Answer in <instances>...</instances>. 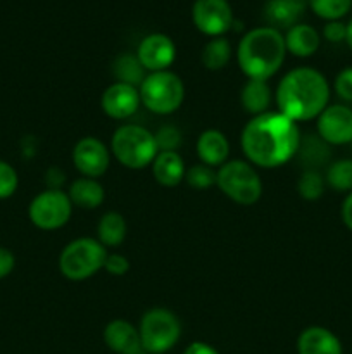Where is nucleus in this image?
<instances>
[{
  "mask_svg": "<svg viewBox=\"0 0 352 354\" xmlns=\"http://www.w3.org/2000/svg\"><path fill=\"white\" fill-rule=\"evenodd\" d=\"M302 137L295 121L285 114L268 113L252 116L240 135L245 158L259 168H280L293 159Z\"/></svg>",
  "mask_w": 352,
  "mask_h": 354,
  "instance_id": "obj_1",
  "label": "nucleus"
},
{
  "mask_svg": "<svg viewBox=\"0 0 352 354\" xmlns=\"http://www.w3.org/2000/svg\"><path fill=\"white\" fill-rule=\"evenodd\" d=\"M275 99L278 113L295 123L311 121L328 107L330 85L323 73L309 66H300L290 69L280 80Z\"/></svg>",
  "mask_w": 352,
  "mask_h": 354,
  "instance_id": "obj_2",
  "label": "nucleus"
},
{
  "mask_svg": "<svg viewBox=\"0 0 352 354\" xmlns=\"http://www.w3.org/2000/svg\"><path fill=\"white\" fill-rule=\"evenodd\" d=\"M285 55V37L271 26H261L247 31L237 48L240 71L248 80H262V82H268L280 71Z\"/></svg>",
  "mask_w": 352,
  "mask_h": 354,
  "instance_id": "obj_3",
  "label": "nucleus"
},
{
  "mask_svg": "<svg viewBox=\"0 0 352 354\" xmlns=\"http://www.w3.org/2000/svg\"><path fill=\"white\" fill-rule=\"evenodd\" d=\"M110 152L128 169L152 166L159 154L155 135L140 124H123L110 138Z\"/></svg>",
  "mask_w": 352,
  "mask_h": 354,
  "instance_id": "obj_4",
  "label": "nucleus"
},
{
  "mask_svg": "<svg viewBox=\"0 0 352 354\" xmlns=\"http://www.w3.org/2000/svg\"><path fill=\"white\" fill-rule=\"evenodd\" d=\"M107 254H109L107 249L97 239H75L61 251L59 270L64 279L72 280V282H83L104 270Z\"/></svg>",
  "mask_w": 352,
  "mask_h": 354,
  "instance_id": "obj_5",
  "label": "nucleus"
},
{
  "mask_svg": "<svg viewBox=\"0 0 352 354\" xmlns=\"http://www.w3.org/2000/svg\"><path fill=\"white\" fill-rule=\"evenodd\" d=\"M216 185L228 199L240 206H252L262 196L261 176L251 162L242 159H231L217 168Z\"/></svg>",
  "mask_w": 352,
  "mask_h": 354,
  "instance_id": "obj_6",
  "label": "nucleus"
},
{
  "mask_svg": "<svg viewBox=\"0 0 352 354\" xmlns=\"http://www.w3.org/2000/svg\"><path fill=\"white\" fill-rule=\"evenodd\" d=\"M140 100L150 113L168 116L176 113L185 99V85L176 73L157 71L148 73L138 86Z\"/></svg>",
  "mask_w": 352,
  "mask_h": 354,
  "instance_id": "obj_7",
  "label": "nucleus"
},
{
  "mask_svg": "<svg viewBox=\"0 0 352 354\" xmlns=\"http://www.w3.org/2000/svg\"><path fill=\"white\" fill-rule=\"evenodd\" d=\"M138 335L148 354H164L175 348L182 337V324L173 311L152 308L141 317Z\"/></svg>",
  "mask_w": 352,
  "mask_h": 354,
  "instance_id": "obj_8",
  "label": "nucleus"
},
{
  "mask_svg": "<svg viewBox=\"0 0 352 354\" xmlns=\"http://www.w3.org/2000/svg\"><path fill=\"white\" fill-rule=\"evenodd\" d=\"M72 203L68 192L61 189H47L33 197L28 207L31 223L45 232L59 230L69 221Z\"/></svg>",
  "mask_w": 352,
  "mask_h": 354,
  "instance_id": "obj_9",
  "label": "nucleus"
},
{
  "mask_svg": "<svg viewBox=\"0 0 352 354\" xmlns=\"http://www.w3.org/2000/svg\"><path fill=\"white\" fill-rule=\"evenodd\" d=\"M192 19L200 33L213 38L223 37L235 23L228 0H195Z\"/></svg>",
  "mask_w": 352,
  "mask_h": 354,
  "instance_id": "obj_10",
  "label": "nucleus"
},
{
  "mask_svg": "<svg viewBox=\"0 0 352 354\" xmlns=\"http://www.w3.org/2000/svg\"><path fill=\"white\" fill-rule=\"evenodd\" d=\"M72 162L81 176L100 178L109 169L110 149L97 137H83L72 149Z\"/></svg>",
  "mask_w": 352,
  "mask_h": 354,
  "instance_id": "obj_11",
  "label": "nucleus"
},
{
  "mask_svg": "<svg viewBox=\"0 0 352 354\" xmlns=\"http://www.w3.org/2000/svg\"><path fill=\"white\" fill-rule=\"evenodd\" d=\"M317 137L328 145L352 144V109L342 104L328 106L316 118Z\"/></svg>",
  "mask_w": 352,
  "mask_h": 354,
  "instance_id": "obj_12",
  "label": "nucleus"
},
{
  "mask_svg": "<svg viewBox=\"0 0 352 354\" xmlns=\"http://www.w3.org/2000/svg\"><path fill=\"white\" fill-rule=\"evenodd\" d=\"M137 57L145 68V71H166L176 59L175 41L164 33L147 35L138 45Z\"/></svg>",
  "mask_w": 352,
  "mask_h": 354,
  "instance_id": "obj_13",
  "label": "nucleus"
},
{
  "mask_svg": "<svg viewBox=\"0 0 352 354\" xmlns=\"http://www.w3.org/2000/svg\"><path fill=\"white\" fill-rule=\"evenodd\" d=\"M140 104V92L137 86L119 82H114L113 85L107 86L100 99V107H102L104 114L113 120H128L137 113Z\"/></svg>",
  "mask_w": 352,
  "mask_h": 354,
  "instance_id": "obj_14",
  "label": "nucleus"
},
{
  "mask_svg": "<svg viewBox=\"0 0 352 354\" xmlns=\"http://www.w3.org/2000/svg\"><path fill=\"white\" fill-rule=\"evenodd\" d=\"M299 354H344L342 342L337 335L324 327H307L297 339Z\"/></svg>",
  "mask_w": 352,
  "mask_h": 354,
  "instance_id": "obj_15",
  "label": "nucleus"
},
{
  "mask_svg": "<svg viewBox=\"0 0 352 354\" xmlns=\"http://www.w3.org/2000/svg\"><path fill=\"white\" fill-rule=\"evenodd\" d=\"M307 7V0H268L264 6V17L275 30H290L299 24Z\"/></svg>",
  "mask_w": 352,
  "mask_h": 354,
  "instance_id": "obj_16",
  "label": "nucleus"
},
{
  "mask_svg": "<svg viewBox=\"0 0 352 354\" xmlns=\"http://www.w3.org/2000/svg\"><path fill=\"white\" fill-rule=\"evenodd\" d=\"M195 147L200 162L211 166V168H219L230 158V142H228L226 135L214 128L199 135Z\"/></svg>",
  "mask_w": 352,
  "mask_h": 354,
  "instance_id": "obj_17",
  "label": "nucleus"
},
{
  "mask_svg": "<svg viewBox=\"0 0 352 354\" xmlns=\"http://www.w3.org/2000/svg\"><path fill=\"white\" fill-rule=\"evenodd\" d=\"M152 175L162 187H176L185 180V161L178 151H161L152 162Z\"/></svg>",
  "mask_w": 352,
  "mask_h": 354,
  "instance_id": "obj_18",
  "label": "nucleus"
},
{
  "mask_svg": "<svg viewBox=\"0 0 352 354\" xmlns=\"http://www.w3.org/2000/svg\"><path fill=\"white\" fill-rule=\"evenodd\" d=\"M104 342L110 351L117 354H126L140 344L138 328L128 320H113L104 328Z\"/></svg>",
  "mask_w": 352,
  "mask_h": 354,
  "instance_id": "obj_19",
  "label": "nucleus"
},
{
  "mask_svg": "<svg viewBox=\"0 0 352 354\" xmlns=\"http://www.w3.org/2000/svg\"><path fill=\"white\" fill-rule=\"evenodd\" d=\"M68 196L72 206H78L81 209H97L106 201V190L97 178L81 176L69 185Z\"/></svg>",
  "mask_w": 352,
  "mask_h": 354,
  "instance_id": "obj_20",
  "label": "nucleus"
},
{
  "mask_svg": "<svg viewBox=\"0 0 352 354\" xmlns=\"http://www.w3.org/2000/svg\"><path fill=\"white\" fill-rule=\"evenodd\" d=\"M320 33L309 24L299 23L286 30L285 47L295 57H311L320 48Z\"/></svg>",
  "mask_w": 352,
  "mask_h": 354,
  "instance_id": "obj_21",
  "label": "nucleus"
},
{
  "mask_svg": "<svg viewBox=\"0 0 352 354\" xmlns=\"http://www.w3.org/2000/svg\"><path fill=\"white\" fill-rule=\"evenodd\" d=\"M271 100L273 93L268 82H262V80H247V83L242 86V107H244L248 114H252V116H259V114L268 113L269 106H271Z\"/></svg>",
  "mask_w": 352,
  "mask_h": 354,
  "instance_id": "obj_22",
  "label": "nucleus"
},
{
  "mask_svg": "<svg viewBox=\"0 0 352 354\" xmlns=\"http://www.w3.org/2000/svg\"><path fill=\"white\" fill-rule=\"evenodd\" d=\"M128 234V225L123 214L116 213V211H109V213L102 214L99 225H97V241L104 245V248H117L124 242Z\"/></svg>",
  "mask_w": 352,
  "mask_h": 354,
  "instance_id": "obj_23",
  "label": "nucleus"
},
{
  "mask_svg": "<svg viewBox=\"0 0 352 354\" xmlns=\"http://www.w3.org/2000/svg\"><path fill=\"white\" fill-rule=\"evenodd\" d=\"M145 68L141 66V62L138 61L137 54H121L114 59L113 62V75L116 78V82L126 83L131 86H140L141 82L145 80Z\"/></svg>",
  "mask_w": 352,
  "mask_h": 354,
  "instance_id": "obj_24",
  "label": "nucleus"
},
{
  "mask_svg": "<svg viewBox=\"0 0 352 354\" xmlns=\"http://www.w3.org/2000/svg\"><path fill=\"white\" fill-rule=\"evenodd\" d=\"M231 59V45L224 37H216L207 41L200 54L204 68L209 71H221Z\"/></svg>",
  "mask_w": 352,
  "mask_h": 354,
  "instance_id": "obj_25",
  "label": "nucleus"
},
{
  "mask_svg": "<svg viewBox=\"0 0 352 354\" xmlns=\"http://www.w3.org/2000/svg\"><path fill=\"white\" fill-rule=\"evenodd\" d=\"M324 182L337 192H352V159L331 162L324 175Z\"/></svg>",
  "mask_w": 352,
  "mask_h": 354,
  "instance_id": "obj_26",
  "label": "nucleus"
},
{
  "mask_svg": "<svg viewBox=\"0 0 352 354\" xmlns=\"http://www.w3.org/2000/svg\"><path fill=\"white\" fill-rule=\"evenodd\" d=\"M326 142L321 140L320 137H314L311 135L306 140H300L299 151H297V156L302 158V161L306 162V166H311L307 169H314V166H320L330 158V152H328Z\"/></svg>",
  "mask_w": 352,
  "mask_h": 354,
  "instance_id": "obj_27",
  "label": "nucleus"
},
{
  "mask_svg": "<svg viewBox=\"0 0 352 354\" xmlns=\"http://www.w3.org/2000/svg\"><path fill=\"white\" fill-rule=\"evenodd\" d=\"M307 6L321 19L338 21L351 10L352 0H307Z\"/></svg>",
  "mask_w": 352,
  "mask_h": 354,
  "instance_id": "obj_28",
  "label": "nucleus"
},
{
  "mask_svg": "<svg viewBox=\"0 0 352 354\" xmlns=\"http://www.w3.org/2000/svg\"><path fill=\"white\" fill-rule=\"evenodd\" d=\"M324 176L317 169H306L297 182V192L306 201H317L324 194Z\"/></svg>",
  "mask_w": 352,
  "mask_h": 354,
  "instance_id": "obj_29",
  "label": "nucleus"
},
{
  "mask_svg": "<svg viewBox=\"0 0 352 354\" xmlns=\"http://www.w3.org/2000/svg\"><path fill=\"white\" fill-rule=\"evenodd\" d=\"M185 182L195 190L211 189L216 183V171L211 166L199 162V165H193L190 166V169H186Z\"/></svg>",
  "mask_w": 352,
  "mask_h": 354,
  "instance_id": "obj_30",
  "label": "nucleus"
},
{
  "mask_svg": "<svg viewBox=\"0 0 352 354\" xmlns=\"http://www.w3.org/2000/svg\"><path fill=\"white\" fill-rule=\"evenodd\" d=\"M17 185H19V178L14 166L0 159V199H9L10 196H14Z\"/></svg>",
  "mask_w": 352,
  "mask_h": 354,
  "instance_id": "obj_31",
  "label": "nucleus"
},
{
  "mask_svg": "<svg viewBox=\"0 0 352 354\" xmlns=\"http://www.w3.org/2000/svg\"><path fill=\"white\" fill-rule=\"evenodd\" d=\"M155 135V142H157L159 152L161 151H176V149L182 145V131L178 128L171 127V124H166V127L159 128Z\"/></svg>",
  "mask_w": 352,
  "mask_h": 354,
  "instance_id": "obj_32",
  "label": "nucleus"
},
{
  "mask_svg": "<svg viewBox=\"0 0 352 354\" xmlns=\"http://www.w3.org/2000/svg\"><path fill=\"white\" fill-rule=\"evenodd\" d=\"M104 270L113 277H123L130 272V259L119 252H109L104 263Z\"/></svg>",
  "mask_w": 352,
  "mask_h": 354,
  "instance_id": "obj_33",
  "label": "nucleus"
},
{
  "mask_svg": "<svg viewBox=\"0 0 352 354\" xmlns=\"http://www.w3.org/2000/svg\"><path fill=\"white\" fill-rule=\"evenodd\" d=\"M335 92L345 102H352V66L344 68L335 78Z\"/></svg>",
  "mask_w": 352,
  "mask_h": 354,
  "instance_id": "obj_34",
  "label": "nucleus"
},
{
  "mask_svg": "<svg viewBox=\"0 0 352 354\" xmlns=\"http://www.w3.org/2000/svg\"><path fill=\"white\" fill-rule=\"evenodd\" d=\"M323 37L331 44H340L347 37V24L342 21H328L323 28Z\"/></svg>",
  "mask_w": 352,
  "mask_h": 354,
  "instance_id": "obj_35",
  "label": "nucleus"
},
{
  "mask_svg": "<svg viewBox=\"0 0 352 354\" xmlns=\"http://www.w3.org/2000/svg\"><path fill=\"white\" fill-rule=\"evenodd\" d=\"M16 266V258L7 248H0V280L9 277Z\"/></svg>",
  "mask_w": 352,
  "mask_h": 354,
  "instance_id": "obj_36",
  "label": "nucleus"
},
{
  "mask_svg": "<svg viewBox=\"0 0 352 354\" xmlns=\"http://www.w3.org/2000/svg\"><path fill=\"white\" fill-rule=\"evenodd\" d=\"M183 354H219V351H217V349H214L211 344H207V342L195 341L185 349V353Z\"/></svg>",
  "mask_w": 352,
  "mask_h": 354,
  "instance_id": "obj_37",
  "label": "nucleus"
},
{
  "mask_svg": "<svg viewBox=\"0 0 352 354\" xmlns=\"http://www.w3.org/2000/svg\"><path fill=\"white\" fill-rule=\"evenodd\" d=\"M340 214H342V221H344L345 227L352 232V192H349L347 197L344 199Z\"/></svg>",
  "mask_w": 352,
  "mask_h": 354,
  "instance_id": "obj_38",
  "label": "nucleus"
},
{
  "mask_svg": "<svg viewBox=\"0 0 352 354\" xmlns=\"http://www.w3.org/2000/svg\"><path fill=\"white\" fill-rule=\"evenodd\" d=\"M345 41H347L349 48L352 50V19L349 21V24H347V37H345Z\"/></svg>",
  "mask_w": 352,
  "mask_h": 354,
  "instance_id": "obj_39",
  "label": "nucleus"
}]
</instances>
